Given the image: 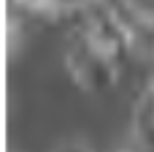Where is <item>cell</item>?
Returning <instances> with one entry per match:
<instances>
[{"mask_svg": "<svg viewBox=\"0 0 154 152\" xmlns=\"http://www.w3.org/2000/svg\"><path fill=\"white\" fill-rule=\"evenodd\" d=\"M65 68L70 73V79L87 90V92H106L111 90L119 76L122 68L106 57L84 33L79 30H68V46H65Z\"/></svg>", "mask_w": 154, "mask_h": 152, "instance_id": "obj_1", "label": "cell"}, {"mask_svg": "<svg viewBox=\"0 0 154 152\" xmlns=\"http://www.w3.org/2000/svg\"><path fill=\"white\" fill-rule=\"evenodd\" d=\"M54 152H92L87 144H79V141H68V144H62V147H57Z\"/></svg>", "mask_w": 154, "mask_h": 152, "instance_id": "obj_2", "label": "cell"}]
</instances>
